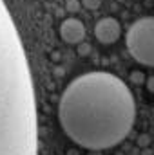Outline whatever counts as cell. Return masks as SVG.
<instances>
[{
  "label": "cell",
  "instance_id": "obj_3",
  "mask_svg": "<svg viewBox=\"0 0 154 155\" xmlns=\"http://www.w3.org/2000/svg\"><path fill=\"white\" fill-rule=\"evenodd\" d=\"M129 54L142 65L154 67V16L136 20L125 36Z\"/></svg>",
  "mask_w": 154,
  "mask_h": 155
},
{
  "label": "cell",
  "instance_id": "obj_1",
  "mask_svg": "<svg viewBox=\"0 0 154 155\" xmlns=\"http://www.w3.org/2000/svg\"><path fill=\"white\" fill-rule=\"evenodd\" d=\"M136 103L118 76L96 71L75 78L60 96L58 119L65 135L85 150H107L131 132Z\"/></svg>",
  "mask_w": 154,
  "mask_h": 155
},
{
  "label": "cell",
  "instance_id": "obj_2",
  "mask_svg": "<svg viewBox=\"0 0 154 155\" xmlns=\"http://www.w3.org/2000/svg\"><path fill=\"white\" fill-rule=\"evenodd\" d=\"M0 155H38L31 69L13 18L0 9Z\"/></svg>",
  "mask_w": 154,
  "mask_h": 155
},
{
  "label": "cell",
  "instance_id": "obj_7",
  "mask_svg": "<svg viewBox=\"0 0 154 155\" xmlns=\"http://www.w3.org/2000/svg\"><path fill=\"white\" fill-rule=\"evenodd\" d=\"M149 88L154 92V78H151V79H149Z\"/></svg>",
  "mask_w": 154,
  "mask_h": 155
},
{
  "label": "cell",
  "instance_id": "obj_6",
  "mask_svg": "<svg viewBox=\"0 0 154 155\" xmlns=\"http://www.w3.org/2000/svg\"><path fill=\"white\" fill-rule=\"evenodd\" d=\"M82 5L87 9H98L102 5V0H82Z\"/></svg>",
  "mask_w": 154,
  "mask_h": 155
},
{
  "label": "cell",
  "instance_id": "obj_5",
  "mask_svg": "<svg viewBox=\"0 0 154 155\" xmlns=\"http://www.w3.org/2000/svg\"><path fill=\"white\" fill-rule=\"evenodd\" d=\"M60 38L69 45H78L85 38V25L78 18H65L60 24Z\"/></svg>",
  "mask_w": 154,
  "mask_h": 155
},
{
  "label": "cell",
  "instance_id": "obj_4",
  "mask_svg": "<svg viewBox=\"0 0 154 155\" xmlns=\"http://www.w3.org/2000/svg\"><path fill=\"white\" fill-rule=\"evenodd\" d=\"M121 36V25L120 22L113 18V16H105L102 20L96 22L94 25V38L103 45H111L118 41V38Z\"/></svg>",
  "mask_w": 154,
  "mask_h": 155
}]
</instances>
